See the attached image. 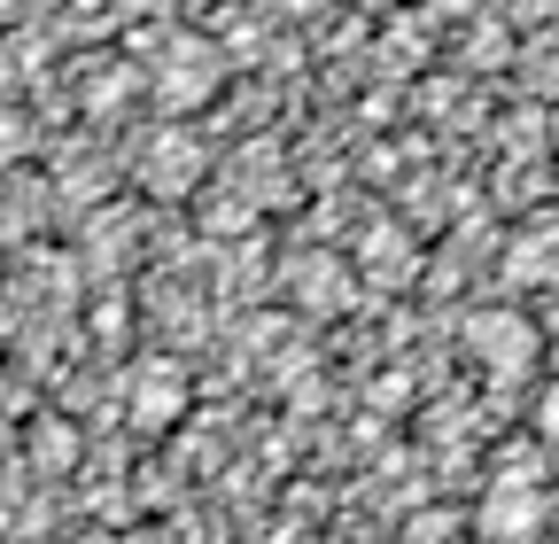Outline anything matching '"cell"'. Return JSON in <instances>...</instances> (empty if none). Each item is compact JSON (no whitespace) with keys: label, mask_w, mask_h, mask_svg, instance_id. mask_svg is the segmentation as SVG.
<instances>
[{"label":"cell","mask_w":559,"mask_h":544,"mask_svg":"<svg viewBox=\"0 0 559 544\" xmlns=\"http://www.w3.org/2000/svg\"><path fill=\"white\" fill-rule=\"evenodd\" d=\"M466 351H474L489 374H498V381H521V374L536 366V327L513 319V311H489V319L466 327Z\"/></svg>","instance_id":"6da1fadb"},{"label":"cell","mask_w":559,"mask_h":544,"mask_svg":"<svg viewBox=\"0 0 559 544\" xmlns=\"http://www.w3.org/2000/svg\"><path fill=\"white\" fill-rule=\"evenodd\" d=\"M528 16H559V0H528Z\"/></svg>","instance_id":"5b68a950"},{"label":"cell","mask_w":559,"mask_h":544,"mask_svg":"<svg viewBox=\"0 0 559 544\" xmlns=\"http://www.w3.org/2000/svg\"><path fill=\"white\" fill-rule=\"evenodd\" d=\"M544 428H551V436H559V397H551V404H544Z\"/></svg>","instance_id":"8992f818"},{"label":"cell","mask_w":559,"mask_h":544,"mask_svg":"<svg viewBox=\"0 0 559 544\" xmlns=\"http://www.w3.org/2000/svg\"><path fill=\"white\" fill-rule=\"evenodd\" d=\"M366 9H381V0H366Z\"/></svg>","instance_id":"52a82bcc"},{"label":"cell","mask_w":559,"mask_h":544,"mask_svg":"<svg viewBox=\"0 0 559 544\" xmlns=\"http://www.w3.org/2000/svg\"><path fill=\"white\" fill-rule=\"evenodd\" d=\"M474 529H481L489 544H521V536H536V529H544V490L528 483V474H506V483L481 498Z\"/></svg>","instance_id":"7a4b0ae2"},{"label":"cell","mask_w":559,"mask_h":544,"mask_svg":"<svg viewBox=\"0 0 559 544\" xmlns=\"http://www.w3.org/2000/svg\"><path fill=\"white\" fill-rule=\"evenodd\" d=\"M179 404H187V389H179V374H171V366L140 381V421H171Z\"/></svg>","instance_id":"277c9868"},{"label":"cell","mask_w":559,"mask_h":544,"mask_svg":"<svg viewBox=\"0 0 559 544\" xmlns=\"http://www.w3.org/2000/svg\"><path fill=\"white\" fill-rule=\"evenodd\" d=\"M140 172H148V187H156V194H187V179H194V149L171 132L164 149H148V164H140Z\"/></svg>","instance_id":"3957f363"}]
</instances>
